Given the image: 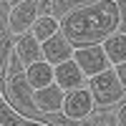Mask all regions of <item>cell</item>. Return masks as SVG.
Instances as JSON below:
<instances>
[{
	"label": "cell",
	"instance_id": "6da1fadb",
	"mask_svg": "<svg viewBox=\"0 0 126 126\" xmlns=\"http://www.w3.org/2000/svg\"><path fill=\"white\" fill-rule=\"evenodd\" d=\"M124 25L119 3L116 0H98V3L83 5L61 20V33L73 46H101L103 40H109L113 33H119Z\"/></svg>",
	"mask_w": 126,
	"mask_h": 126
},
{
	"label": "cell",
	"instance_id": "7a4b0ae2",
	"mask_svg": "<svg viewBox=\"0 0 126 126\" xmlns=\"http://www.w3.org/2000/svg\"><path fill=\"white\" fill-rule=\"evenodd\" d=\"M88 88L93 93V98H96V106H111V103L121 101L124 93H126V88H124V83H121L113 66L106 68L103 73H98V76L88 78Z\"/></svg>",
	"mask_w": 126,
	"mask_h": 126
},
{
	"label": "cell",
	"instance_id": "3957f363",
	"mask_svg": "<svg viewBox=\"0 0 126 126\" xmlns=\"http://www.w3.org/2000/svg\"><path fill=\"white\" fill-rule=\"evenodd\" d=\"M38 18H40L38 0H18V3L10 8V15H8L5 28H8L15 38H20V35H25V33L33 30V25H35Z\"/></svg>",
	"mask_w": 126,
	"mask_h": 126
},
{
	"label": "cell",
	"instance_id": "277c9868",
	"mask_svg": "<svg viewBox=\"0 0 126 126\" xmlns=\"http://www.w3.org/2000/svg\"><path fill=\"white\" fill-rule=\"evenodd\" d=\"M93 109H96V98L88 86L76 88V91H66V101H63V116L71 121H83L88 119Z\"/></svg>",
	"mask_w": 126,
	"mask_h": 126
},
{
	"label": "cell",
	"instance_id": "5b68a950",
	"mask_svg": "<svg viewBox=\"0 0 126 126\" xmlns=\"http://www.w3.org/2000/svg\"><path fill=\"white\" fill-rule=\"evenodd\" d=\"M73 61L83 68V73L88 78H93L98 73H103L106 68H111V61L106 56V50H103V46H78L76 53H73Z\"/></svg>",
	"mask_w": 126,
	"mask_h": 126
},
{
	"label": "cell",
	"instance_id": "8992f818",
	"mask_svg": "<svg viewBox=\"0 0 126 126\" xmlns=\"http://www.w3.org/2000/svg\"><path fill=\"white\" fill-rule=\"evenodd\" d=\"M63 101H66V91L58 83H50L33 93V109H38L40 113H63Z\"/></svg>",
	"mask_w": 126,
	"mask_h": 126
},
{
	"label": "cell",
	"instance_id": "52a82bcc",
	"mask_svg": "<svg viewBox=\"0 0 126 126\" xmlns=\"http://www.w3.org/2000/svg\"><path fill=\"white\" fill-rule=\"evenodd\" d=\"M56 83L63 91H76V88L88 86V76L83 73V68L78 63L71 58L66 63H61V66H56Z\"/></svg>",
	"mask_w": 126,
	"mask_h": 126
},
{
	"label": "cell",
	"instance_id": "ba28073f",
	"mask_svg": "<svg viewBox=\"0 0 126 126\" xmlns=\"http://www.w3.org/2000/svg\"><path fill=\"white\" fill-rule=\"evenodd\" d=\"M73 53H76V46L66 38V33H56L50 40L43 43V58L48 63H53V66H61V63L71 61Z\"/></svg>",
	"mask_w": 126,
	"mask_h": 126
},
{
	"label": "cell",
	"instance_id": "9c48e42d",
	"mask_svg": "<svg viewBox=\"0 0 126 126\" xmlns=\"http://www.w3.org/2000/svg\"><path fill=\"white\" fill-rule=\"evenodd\" d=\"M23 71H25V78H28V83H30V88H33V91L56 83V66H53V63H48L46 58L30 63V66H25Z\"/></svg>",
	"mask_w": 126,
	"mask_h": 126
},
{
	"label": "cell",
	"instance_id": "30bf717a",
	"mask_svg": "<svg viewBox=\"0 0 126 126\" xmlns=\"http://www.w3.org/2000/svg\"><path fill=\"white\" fill-rule=\"evenodd\" d=\"M15 58L20 61V66H30L35 61H43V43L33 35V33H25L15 40Z\"/></svg>",
	"mask_w": 126,
	"mask_h": 126
},
{
	"label": "cell",
	"instance_id": "8fae6325",
	"mask_svg": "<svg viewBox=\"0 0 126 126\" xmlns=\"http://www.w3.org/2000/svg\"><path fill=\"white\" fill-rule=\"evenodd\" d=\"M33 88H30V83L25 78V71L20 73V76H15L13 81H8V96L13 103H18V106H33Z\"/></svg>",
	"mask_w": 126,
	"mask_h": 126
},
{
	"label": "cell",
	"instance_id": "7c38bea8",
	"mask_svg": "<svg viewBox=\"0 0 126 126\" xmlns=\"http://www.w3.org/2000/svg\"><path fill=\"white\" fill-rule=\"evenodd\" d=\"M103 50H106V56L111 61V66H121L126 63V33H113L109 40H103Z\"/></svg>",
	"mask_w": 126,
	"mask_h": 126
},
{
	"label": "cell",
	"instance_id": "4fadbf2b",
	"mask_svg": "<svg viewBox=\"0 0 126 126\" xmlns=\"http://www.w3.org/2000/svg\"><path fill=\"white\" fill-rule=\"evenodd\" d=\"M30 33H33L40 43H46V40H50L56 33H61V18H56V15H40Z\"/></svg>",
	"mask_w": 126,
	"mask_h": 126
},
{
	"label": "cell",
	"instance_id": "5bb4252c",
	"mask_svg": "<svg viewBox=\"0 0 126 126\" xmlns=\"http://www.w3.org/2000/svg\"><path fill=\"white\" fill-rule=\"evenodd\" d=\"M56 3V18H66L71 10H78V8H83V5H91V3H98V0H53Z\"/></svg>",
	"mask_w": 126,
	"mask_h": 126
},
{
	"label": "cell",
	"instance_id": "9a60e30c",
	"mask_svg": "<svg viewBox=\"0 0 126 126\" xmlns=\"http://www.w3.org/2000/svg\"><path fill=\"white\" fill-rule=\"evenodd\" d=\"M38 8H40V15H53L56 13V3L53 0H38Z\"/></svg>",
	"mask_w": 126,
	"mask_h": 126
},
{
	"label": "cell",
	"instance_id": "2e32d148",
	"mask_svg": "<svg viewBox=\"0 0 126 126\" xmlns=\"http://www.w3.org/2000/svg\"><path fill=\"white\" fill-rule=\"evenodd\" d=\"M116 126H126V103L116 111Z\"/></svg>",
	"mask_w": 126,
	"mask_h": 126
},
{
	"label": "cell",
	"instance_id": "e0dca14e",
	"mask_svg": "<svg viewBox=\"0 0 126 126\" xmlns=\"http://www.w3.org/2000/svg\"><path fill=\"white\" fill-rule=\"evenodd\" d=\"M116 68V73H119V78H121V83H124V88H126V63H121V66H113Z\"/></svg>",
	"mask_w": 126,
	"mask_h": 126
},
{
	"label": "cell",
	"instance_id": "ac0fdd59",
	"mask_svg": "<svg viewBox=\"0 0 126 126\" xmlns=\"http://www.w3.org/2000/svg\"><path fill=\"white\" fill-rule=\"evenodd\" d=\"M119 3V13H121V20L126 23V0H116Z\"/></svg>",
	"mask_w": 126,
	"mask_h": 126
}]
</instances>
